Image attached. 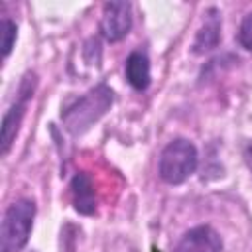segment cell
Listing matches in <instances>:
<instances>
[{"instance_id": "277c9868", "label": "cell", "mask_w": 252, "mask_h": 252, "mask_svg": "<svg viewBox=\"0 0 252 252\" xmlns=\"http://www.w3.org/2000/svg\"><path fill=\"white\" fill-rule=\"evenodd\" d=\"M35 85H37V79H35V73H28L22 83H20V89H18V96L16 100L12 102V106L4 112V118H2V138H0V144H2V156H6L18 136V130H20V124H22V118L26 114V108H28V102L33 98V91H35Z\"/></svg>"}, {"instance_id": "5b68a950", "label": "cell", "mask_w": 252, "mask_h": 252, "mask_svg": "<svg viewBox=\"0 0 252 252\" xmlns=\"http://www.w3.org/2000/svg\"><path fill=\"white\" fill-rule=\"evenodd\" d=\"M132 28V4L128 2H108L102 6L100 33L108 41H120L128 35Z\"/></svg>"}, {"instance_id": "7a4b0ae2", "label": "cell", "mask_w": 252, "mask_h": 252, "mask_svg": "<svg viewBox=\"0 0 252 252\" xmlns=\"http://www.w3.org/2000/svg\"><path fill=\"white\" fill-rule=\"evenodd\" d=\"M35 219V203L32 199L14 201L2 217L0 224V252H20L32 234Z\"/></svg>"}, {"instance_id": "3957f363", "label": "cell", "mask_w": 252, "mask_h": 252, "mask_svg": "<svg viewBox=\"0 0 252 252\" xmlns=\"http://www.w3.org/2000/svg\"><path fill=\"white\" fill-rule=\"evenodd\" d=\"M199 165V154L193 142L185 138L171 140L159 154L158 173L169 185H181L187 181Z\"/></svg>"}, {"instance_id": "ba28073f", "label": "cell", "mask_w": 252, "mask_h": 252, "mask_svg": "<svg viewBox=\"0 0 252 252\" xmlns=\"http://www.w3.org/2000/svg\"><path fill=\"white\" fill-rule=\"evenodd\" d=\"M219 41H220V16L215 8H211V10H207L205 22L195 35L193 53H197V55L207 53V51L215 49L219 45Z\"/></svg>"}, {"instance_id": "7c38bea8", "label": "cell", "mask_w": 252, "mask_h": 252, "mask_svg": "<svg viewBox=\"0 0 252 252\" xmlns=\"http://www.w3.org/2000/svg\"><path fill=\"white\" fill-rule=\"evenodd\" d=\"M244 161H246V165H248V169L252 171V142L244 148Z\"/></svg>"}, {"instance_id": "30bf717a", "label": "cell", "mask_w": 252, "mask_h": 252, "mask_svg": "<svg viewBox=\"0 0 252 252\" xmlns=\"http://www.w3.org/2000/svg\"><path fill=\"white\" fill-rule=\"evenodd\" d=\"M16 35H18L16 24L10 18H2V57L4 59L10 55L14 41H16Z\"/></svg>"}, {"instance_id": "6da1fadb", "label": "cell", "mask_w": 252, "mask_h": 252, "mask_svg": "<svg viewBox=\"0 0 252 252\" xmlns=\"http://www.w3.org/2000/svg\"><path fill=\"white\" fill-rule=\"evenodd\" d=\"M114 93L108 85L98 83L91 91H87L83 96L73 100L65 110L61 112V122L63 128L71 136H81L85 134L93 124H96L112 106Z\"/></svg>"}, {"instance_id": "8992f818", "label": "cell", "mask_w": 252, "mask_h": 252, "mask_svg": "<svg viewBox=\"0 0 252 252\" xmlns=\"http://www.w3.org/2000/svg\"><path fill=\"white\" fill-rule=\"evenodd\" d=\"M173 252H222V238L213 226L199 224L179 238Z\"/></svg>"}, {"instance_id": "8fae6325", "label": "cell", "mask_w": 252, "mask_h": 252, "mask_svg": "<svg viewBox=\"0 0 252 252\" xmlns=\"http://www.w3.org/2000/svg\"><path fill=\"white\" fill-rule=\"evenodd\" d=\"M238 43L244 49L252 51V12L246 14L242 18V22H240V28H238Z\"/></svg>"}, {"instance_id": "9c48e42d", "label": "cell", "mask_w": 252, "mask_h": 252, "mask_svg": "<svg viewBox=\"0 0 252 252\" xmlns=\"http://www.w3.org/2000/svg\"><path fill=\"white\" fill-rule=\"evenodd\" d=\"M124 75H126V81L130 83L132 89H136V91H146V89L150 87V81H152L148 55H146L144 51H132V53L126 57Z\"/></svg>"}, {"instance_id": "52a82bcc", "label": "cell", "mask_w": 252, "mask_h": 252, "mask_svg": "<svg viewBox=\"0 0 252 252\" xmlns=\"http://www.w3.org/2000/svg\"><path fill=\"white\" fill-rule=\"evenodd\" d=\"M71 199L73 207L81 215H94L96 211V193H94V183L93 177L85 171L75 173L71 179Z\"/></svg>"}]
</instances>
